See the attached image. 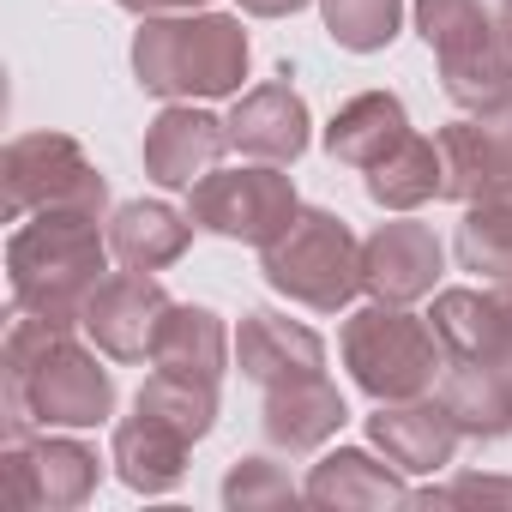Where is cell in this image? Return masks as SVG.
Returning a JSON list of instances; mask_svg holds the SVG:
<instances>
[{
    "label": "cell",
    "instance_id": "1",
    "mask_svg": "<svg viewBox=\"0 0 512 512\" xmlns=\"http://www.w3.org/2000/svg\"><path fill=\"white\" fill-rule=\"evenodd\" d=\"M0 380H7V434L25 440L31 428H103L115 416V374L73 338V326L19 314L0 344Z\"/></svg>",
    "mask_w": 512,
    "mask_h": 512
},
{
    "label": "cell",
    "instance_id": "2",
    "mask_svg": "<svg viewBox=\"0 0 512 512\" xmlns=\"http://www.w3.org/2000/svg\"><path fill=\"white\" fill-rule=\"evenodd\" d=\"M109 229L91 211H31L7 235V284L13 308L55 320V326H85V308L97 284L109 278Z\"/></svg>",
    "mask_w": 512,
    "mask_h": 512
},
{
    "label": "cell",
    "instance_id": "3",
    "mask_svg": "<svg viewBox=\"0 0 512 512\" xmlns=\"http://www.w3.org/2000/svg\"><path fill=\"white\" fill-rule=\"evenodd\" d=\"M247 31L229 13H157L133 31V73L163 103L235 97L247 79Z\"/></svg>",
    "mask_w": 512,
    "mask_h": 512
},
{
    "label": "cell",
    "instance_id": "4",
    "mask_svg": "<svg viewBox=\"0 0 512 512\" xmlns=\"http://www.w3.org/2000/svg\"><path fill=\"white\" fill-rule=\"evenodd\" d=\"M338 356L350 368V380L374 398V404H392V398H422L434 392V380L446 374V350L434 338L428 320H416L410 308L398 302H368L344 320L338 332Z\"/></svg>",
    "mask_w": 512,
    "mask_h": 512
},
{
    "label": "cell",
    "instance_id": "5",
    "mask_svg": "<svg viewBox=\"0 0 512 512\" xmlns=\"http://www.w3.org/2000/svg\"><path fill=\"white\" fill-rule=\"evenodd\" d=\"M260 272L278 296L314 308V314H338L362 296V241L350 235V223L326 205H302L290 217V229L260 247Z\"/></svg>",
    "mask_w": 512,
    "mask_h": 512
},
{
    "label": "cell",
    "instance_id": "6",
    "mask_svg": "<svg viewBox=\"0 0 512 512\" xmlns=\"http://www.w3.org/2000/svg\"><path fill=\"white\" fill-rule=\"evenodd\" d=\"M416 31L434 49L440 85L458 109L482 115L512 97V49L500 13H488L482 0H416Z\"/></svg>",
    "mask_w": 512,
    "mask_h": 512
},
{
    "label": "cell",
    "instance_id": "7",
    "mask_svg": "<svg viewBox=\"0 0 512 512\" xmlns=\"http://www.w3.org/2000/svg\"><path fill=\"white\" fill-rule=\"evenodd\" d=\"M0 187L13 223H25L31 211H109V181L67 133H19L0 151Z\"/></svg>",
    "mask_w": 512,
    "mask_h": 512
},
{
    "label": "cell",
    "instance_id": "8",
    "mask_svg": "<svg viewBox=\"0 0 512 512\" xmlns=\"http://www.w3.org/2000/svg\"><path fill=\"white\" fill-rule=\"evenodd\" d=\"M302 211L296 181L284 175V163H241V169H211L187 187V217L223 241H247V247H272L290 217Z\"/></svg>",
    "mask_w": 512,
    "mask_h": 512
},
{
    "label": "cell",
    "instance_id": "9",
    "mask_svg": "<svg viewBox=\"0 0 512 512\" xmlns=\"http://www.w3.org/2000/svg\"><path fill=\"white\" fill-rule=\"evenodd\" d=\"M0 482H7V500L19 512H67V506H85L103 482V464L85 440L73 434H25V440H7L0 452Z\"/></svg>",
    "mask_w": 512,
    "mask_h": 512
},
{
    "label": "cell",
    "instance_id": "10",
    "mask_svg": "<svg viewBox=\"0 0 512 512\" xmlns=\"http://www.w3.org/2000/svg\"><path fill=\"white\" fill-rule=\"evenodd\" d=\"M434 145H440V199L458 205L512 199V97L440 127Z\"/></svg>",
    "mask_w": 512,
    "mask_h": 512
},
{
    "label": "cell",
    "instance_id": "11",
    "mask_svg": "<svg viewBox=\"0 0 512 512\" xmlns=\"http://www.w3.org/2000/svg\"><path fill=\"white\" fill-rule=\"evenodd\" d=\"M169 290L151 272H115L97 284L91 308H85V338L109 356V362H145L163 320H169Z\"/></svg>",
    "mask_w": 512,
    "mask_h": 512
},
{
    "label": "cell",
    "instance_id": "12",
    "mask_svg": "<svg viewBox=\"0 0 512 512\" xmlns=\"http://www.w3.org/2000/svg\"><path fill=\"white\" fill-rule=\"evenodd\" d=\"M440 272H446V253H440V235H434L428 223L398 217V223H380V229L362 241V290H368L374 302L410 308V302L434 296Z\"/></svg>",
    "mask_w": 512,
    "mask_h": 512
},
{
    "label": "cell",
    "instance_id": "13",
    "mask_svg": "<svg viewBox=\"0 0 512 512\" xmlns=\"http://www.w3.org/2000/svg\"><path fill=\"white\" fill-rule=\"evenodd\" d=\"M368 440L404 470V476H434V470H446L452 464V452H458V422H452V410L440 404V398H392V404H374V416H368Z\"/></svg>",
    "mask_w": 512,
    "mask_h": 512
},
{
    "label": "cell",
    "instance_id": "14",
    "mask_svg": "<svg viewBox=\"0 0 512 512\" xmlns=\"http://www.w3.org/2000/svg\"><path fill=\"white\" fill-rule=\"evenodd\" d=\"M235 368H241V380L272 392L284 380L326 374V344L302 320H284L272 308H253V314H241V332H235Z\"/></svg>",
    "mask_w": 512,
    "mask_h": 512
},
{
    "label": "cell",
    "instance_id": "15",
    "mask_svg": "<svg viewBox=\"0 0 512 512\" xmlns=\"http://www.w3.org/2000/svg\"><path fill=\"white\" fill-rule=\"evenodd\" d=\"M223 127H229V145L241 157H253V163H296L308 151V127L314 121H308L302 91H290L284 79H272V85L241 91Z\"/></svg>",
    "mask_w": 512,
    "mask_h": 512
},
{
    "label": "cell",
    "instance_id": "16",
    "mask_svg": "<svg viewBox=\"0 0 512 512\" xmlns=\"http://www.w3.org/2000/svg\"><path fill=\"white\" fill-rule=\"evenodd\" d=\"M223 151H229V127L193 103H169L145 127V175L157 187H193L199 175L217 169Z\"/></svg>",
    "mask_w": 512,
    "mask_h": 512
},
{
    "label": "cell",
    "instance_id": "17",
    "mask_svg": "<svg viewBox=\"0 0 512 512\" xmlns=\"http://www.w3.org/2000/svg\"><path fill=\"white\" fill-rule=\"evenodd\" d=\"M344 422H350V404H344V392H338L326 374L284 380V386H272L266 404H260V428H266V440H272L278 452H290V458L320 452Z\"/></svg>",
    "mask_w": 512,
    "mask_h": 512
},
{
    "label": "cell",
    "instance_id": "18",
    "mask_svg": "<svg viewBox=\"0 0 512 512\" xmlns=\"http://www.w3.org/2000/svg\"><path fill=\"white\" fill-rule=\"evenodd\" d=\"M302 494H308V506H326V512H338V506H368V512L410 506L404 470H398L392 458L380 464V458L362 452V446H338V452H326V458L308 470Z\"/></svg>",
    "mask_w": 512,
    "mask_h": 512
},
{
    "label": "cell",
    "instance_id": "19",
    "mask_svg": "<svg viewBox=\"0 0 512 512\" xmlns=\"http://www.w3.org/2000/svg\"><path fill=\"white\" fill-rule=\"evenodd\" d=\"M193 446L199 440H187L175 422H163L151 410H133L127 422H115V476L133 494H169L187 476V452Z\"/></svg>",
    "mask_w": 512,
    "mask_h": 512
},
{
    "label": "cell",
    "instance_id": "20",
    "mask_svg": "<svg viewBox=\"0 0 512 512\" xmlns=\"http://www.w3.org/2000/svg\"><path fill=\"white\" fill-rule=\"evenodd\" d=\"M193 229L199 223L187 211L163 205V199H127L109 217V247H115V260L127 272H163V266H175L181 253H187Z\"/></svg>",
    "mask_w": 512,
    "mask_h": 512
},
{
    "label": "cell",
    "instance_id": "21",
    "mask_svg": "<svg viewBox=\"0 0 512 512\" xmlns=\"http://www.w3.org/2000/svg\"><path fill=\"white\" fill-rule=\"evenodd\" d=\"M440 404L452 410L464 440H500L512 434V374L494 362H446Z\"/></svg>",
    "mask_w": 512,
    "mask_h": 512
},
{
    "label": "cell",
    "instance_id": "22",
    "mask_svg": "<svg viewBox=\"0 0 512 512\" xmlns=\"http://www.w3.org/2000/svg\"><path fill=\"white\" fill-rule=\"evenodd\" d=\"M151 368L163 374H187V380H205L217 386L223 368H229V332L211 308H193V302H175L157 344H151Z\"/></svg>",
    "mask_w": 512,
    "mask_h": 512
},
{
    "label": "cell",
    "instance_id": "23",
    "mask_svg": "<svg viewBox=\"0 0 512 512\" xmlns=\"http://www.w3.org/2000/svg\"><path fill=\"white\" fill-rule=\"evenodd\" d=\"M404 133H410L404 103H398L392 91H362V97H350V103L332 115V127H326V151H332V163L374 169Z\"/></svg>",
    "mask_w": 512,
    "mask_h": 512
},
{
    "label": "cell",
    "instance_id": "24",
    "mask_svg": "<svg viewBox=\"0 0 512 512\" xmlns=\"http://www.w3.org/2000/svg\"><path fill=\"white\" fill-rule=\"evenodd\" d=\"M362 187L386 211H416V205L440 199V145L422 133H404L374 169H362Z\"/></svg>",
    "mask_w": 512,
    "mask_h": 512
},
{
    "label": "cell",
    "instance_id": "25",
    "mask_svg": "<svg viewBox=\"0 0 512 512\" xmlns=\"http://www.w3.org/2000/svg\"><path fill=\"white\" fill-rule=\"evenodd\" d=\"M428 326L446 362H494V296L488 290H440Z\"/></svg>",
    "mask_w": 512,
    "mask_h": 512
},
{
    "label": "cell",
    "instance_id": "26",
    "mask_svg": "<svg viewBox=\"0 0 512 512\" xmlns=\"http://www.w3.org/2000/svg\"><path fill=\"white\" fill-rule=\"evenodd\" d=\"M458 266L488 278V284H506L512 278V199H482V205H464V223H458Z\"/></svg>",
    "mask_w": 512,
    "mask_h": 512
},
{
    "label": "cell",
    "instance_id": "27",
    "mask_svg": "<svg viewBox=\"0 0 512 512\" xmlns=\"http://www.w3.org/2000/svg\"><path fill=\"white\" fill-rule=\"evenodd\" d=\"M133 410H151V416L175 422L187 440H205V434L217 428V386L187 380V374H163V368H151V380L139 386Z\"/></svg>",
    "mask_w": 512,
    "mask_h": 512
},
{
    "label": "cell",
    "instance_id": "28",
    "mask_svg": "<svg viewBox=\"0 0 512 512\" xmlns=\"http://www.w3.org/2000/svg\"><path fill=\"white\" fill-rule=\"evenodd\" d=\"M320 13H326V31L338 49L350 55H374L398 37L404 25V0H320Z\"/></svg>",
    "mask_w": 512,
    "mask_h": 512
},
{
    "label": "cell",
    "instance_id": "29",
    "mask_svg": "<svg viewBox=\"0 0 512 512\" xmlns=\"http://www.w3.org/2000/svg\"><path fill=\"white\" fill-rule=\"evenodd\" d=\"M296 500H308L296 482H290V470L278 464V458H235L229 464V476H223V506L229 512H278V506H296Z\"/></svg>",
    "mask_w": 512,
    "mask_h": 512
},
{
    "label": "cell",
    "instance_id": "30",
    "mask_svg": "<svg viewBox=\"0 0 512 512\" xmlns=\"http://www.w3.org/2000/svg\"><path fill=\"white\" fill-rule=\"evenodd\" d=\"M410 506H506L512 512V476H452L446 488L410 494Z\"/></svg>",
    "mask_w": 512,
    "mask_h": 512
},
{
    "label": "cell",
    "instance_id": "31",
    "mask_svg": "<svg viewBox=\"0 0 512 512\" xmlns=\"http://www.w3.org/2000/svg\"><path fill=\"white\" fill-rule=\"evenodd\" d=\"M494 296V368L512 374V278L488 290Z\"/></svg>",
    "mask_w": 512,
    "mask_h": 512
},
{
    "label": "cell",
    "instance_id": "32",
    "mask_svg": "<svg viewBox=\"0 0 512 512\" xmlns=\"http://www.w3.org/2000/svg\"><path fill=\"white\" fill-rule=\"evenodd\" d=\"M121 7L133 19H157V13H199V7H211V0H121Z\"/></svg>",
    "mask_w": 512,
    "mask_h": 512
},
{
    "label": "cell",
    "instance_id": "33",
    "mask_svg": "<svg viewBox=\"0 0 512 512\" xmlns=\"http://www.w3.org/2000/svg\"><path fill=\"white\" fill-rule=\"evenodd\" d=\"M302 7H314V0H241V13H253V19H290Z\"/></svg>",
    "mask_w": 512,
    "mask_h": 512
},
{
    "label": "cell",
    "instance_id": "34",
    "mask_svg": "<svg viewBox=\"0 0 512 512\" xmlns=\"http://www.w3.org/2000/svg\"><path fill=\"white\" fill-rule=\"evenodd\" d=\"M500 31H506V49H512V0H500Z\"/></svg>",
    "mask_w": 512,
    "mask_h": 512
}]
</instances>
